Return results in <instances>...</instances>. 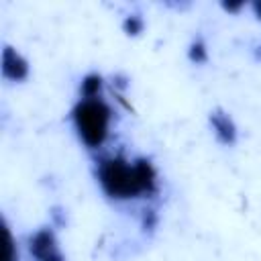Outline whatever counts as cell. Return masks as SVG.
Masks as SVG:
<instances>
[{
  "label": "cell",
  "instance_id": "5",
  "mask_svg": "<svg viewBox=\"0 0 261 261\" xmlns=\"http://www.w3.org/2000/svg\"><path fill=\"white\" fill-rule=\"evenodd\" d=\"M210 126L222 145H232L237 141V124L224 110L210 112Z\"/></svg>",
  "mask_w": 261,
  "mask_h": 261
},
{
  "label": "cell",
  "instance_id": "10",
  "mask_svg": "<svg viewBox=\"0 0 261 261\" xmlns=\"http://www.w3.org/2000/svg\"><path fill=\"white\" fill-rule=\"evenodd\" d=\"M251 10H253V14H255V18H257V20H261V0H257V2H253V4H251Z\"/></svg>",
  "mask_w": 261,
  "mask_h": 261
},
{
  "label": "cell",
  "instance_id": "1",
  "mask_svg": "<svg viewBox=\"0 0 261 261\" xmlns=\"http://www.w3.org/2000/svg\"><path fill=\"white\" fill-rule=\"evenodd\" d=\"M96 177L102 192L116 202L149 198L157 194V169L145 157L126 159L122 155L102 157L96 165Z\"/></svg>",
  "mask_w": 261,
  "mask_h": 261
},
{
  "label": "cell",
  "instance_id": "2",
  "mask_svg": "<svg viewBox=\"0 0 261 261\" xmlns=\"http://www.w3.org/2000/svg\"><path fill=\"white\" fill-rule=\"evenodd\" d=\"M71 122L88 149H100L110 135L112 108L102 98H80L71 110Z\"/></svg>",
  "mask_w": 261,
  "mask_h": 261
},
{
  "label": "cell",
  "instance_id": "8",
  "mask_svg": "<svg viewBox=\"0 0 261 261\" xmlns=\"http://www.w3.org/2000/svg\"><path fill=\"white\" fill-rule=\"evenodd\" d=\"M143 29H145V20H143L139 14H128V16L124 18V22H122V31H124L126 35H130V37L141 35Z\"/></svg>",
  "mask_w": 261,
  "mask_h": 261
},
{
  "label": "cell",
  "instance_id": "7",
  "mask_svg": "<svg viewBox=\"0 0 261 261\" xmlns=\"http://www.w3.org/2000/svg\"><path fill=\"white\" fill-rule=\"evenodd\" d=\"M188 57L192 63H206L208 61V49H206V43L202 39H196L192 41L190 49H188Z\"/></svg>",
  "mask_w": 261,
  "mask_h": 261
},
{
  "label": "cell",
  "instance_id": "4",
  "mask_svg": "<svg viewBox=\"0 0 261 261\" xmlns=\"http://www.w3.org/2000/svg\"><path fill=\"white\" fill-rule=\"evenodd\" d=\"M29 61L10 45L2 49V75L10 82H24L29 77Z\"/></svg>",
  "mask_w": 261,
  "mask_h": 261
},
{
  "label": "cell",
  "instance_id": "9",
  "mask_svg": "<svg viewBox=\"0 0 261 261\" xmlns=\"http://www.w3.org/2000/svg\"><path fill=\"white\" fill-rule=\"evenodd\" d=\"M4 261H18V251H16V245H14V239L8 230V226L4 224Z\"/></svg>",
  "mask_w": 261,
  "mask_h": 261
},
{
  "label": "cell",
  "instance_id": "6",
  "mask_svg": "<svg viewBox=\"0 0 261 261\" xmlns=\"http://www.w3.org/2000/svg\"><path fill=\"white\" fill-rule=\"evenodd\" d=\"M80 90H82V98H100V92H102V75L88 73L82 80Z\"/></svg>",
  "mask_w": 261,
  "mask_h": 261
},
{
  "label": "cell",
  "instance_id": "3",
  "mask_svg": "<svg viewBox=\"0 0 261 261\" xmlns=\"http://www.w3.org/2000/svg\"><path fill=\"white\" fill-rule=\"evenodd\" d=\"M29 253L35 261H65L57 237L51 228H39L29 239Z\"/></svg>",
  "mask_w": 261,
  "mask_h": 261
}]
</instances>
